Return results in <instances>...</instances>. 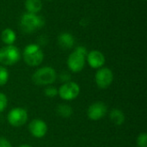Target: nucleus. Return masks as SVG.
Listing matches in <instances>:
<instances>
[{
	"mask_svg": "<svg viewBox=\"0 0 147 147\" xmlns=\"http://www.w3.org/2000/svg\"><path fill=\"white\" fill-rule=\"evenodd\" d=\"M45 25V19L38 14L24 13L20 18V28L26 34L40 29Z\"/></svg>",
	"mask_w": 147,
	"mask_h": 147,
	"instance_id": "nucleus-1",
	"label": "nucleus"
},
{
	"mask_svg": "<svg viewBox=\"0 0 147 147\" xmlns=\"http://www.w3.org/2000/svg\"><path fill=\"white\" fill-rule=\"evenodd\" d=\"M87 53V50L84 47L79 46L76 47L67 59V65L70 71L72 72L81 71L84 67Z\"/></svg>",
	"mask_w": 147,
	"mask_h": 147,
	"instance_id": "nucleus-2",
	"label": "nucleus"
},
{
	"mask_svg": "<svg viewBox=\"0 0 147 147\" xmlns=\"http://www.w3.org/2000/svg\"><path fill=\"white\" fill-rule=\"evenodd\" d=\"M23 59L29 66H37L44 59V53L38 44H28L23 50Z\"/></svg>",
	"mask_w": 147,
	"mask_h": 147,
	"instance_id": "nucleus-3",
	"label": "nucleus"
},
{
	"mask_svg": "<svg viewBox=\"0 0 147 147\" xmlns=\"http://www.w3.org/2000/svg\"><path fill=\"white\" fill-rule=\"evenodd\" d=\"M57 73L55 70L50 66H45L38 69L33 74L32 80L37 85H48L55 82Z\"/></svg>",
	"mask_w": 147,
	"mask_h": 147,
	"instance_id": "nucleus-4",
	"label": "nucleus"
},
{
	"mask_svg": "<svg viewBox=\"0 0 147 147\" xmlns=\"http://www.w3.org/2000/svg\"><path fill=\"white\" fill-rule=\"evenodd\" d=\"M21 59L20 50L14 45H6L0 48V64L13 65Z\"/></svg>",
	"mask_w": 147,
	"mask_h": 147,
	"instance_id": "nucleus-5",
	"label": "nucleus"
},
{
	"mask_svg": "<svg viewBox=\"0 0 147 147\" xmlns=\"http://www.w3.org/2000/svg\"><path fill=\"white\" fill-rule=\"evenodd\" d=\"M114 79L112 71L107 67H101L96 73V83L101 89L109 87Z\"/></svg>",
	"mask_w": 147,
	"mask_h": 147,
	"instance_id": "nucleus-6",
	"label": "nucleus"
},
{
	"mask_svg": "<svg viewBox=\"0 0 147 147\" xmlns=\"http://www.w3.org/2000/svg\"><path fill=\"white\" fill-rule=\"evenodd\" d=\"M80 91V88L77 83L74 82H68L64 84L59 90V94L60 97L64 100L70 101L75 99Z\"/></svg>",
	"mask_w": 147,
	"mask_h": 147,
	"instance_id": "nucleus-7",
	"label": "nucleus"
},
{
	"mask_svg": "<svg viewBox=\"0 0 147 147\" xmlns=\"http://www.w3.org/2000/svg\"><path fill=\"white\" fill-rule=\"evenodd\" d=\"M8 121L13 127H21L24 125L28 120V113L22 108H16L12 109L8 114Z\"/></svg>",
	"mask_w": 147,
	"mask_h": 147,
	"instance_id": "nucleus-8",
	"label": "nucleus"
},
{
	"mask_svg": "<svg viewBox=\"0 0 147 147\" xmlns=\"http://www.w3.org/2000/svg\"><path fill=\"white\" fill-rule=\"evenodd\" d=\"M107 113L106 104L102 102H97L90 106L88 109V116L92 121H98L102 119Z\"/></svg>",
	"mask_w": 147,
	"mask_h": 147,
	"instance_id": "nucleus-9",
	"label": "nucleus"
},
{
	"mask_svg": "<svg viewBox=\"0 0 147 147\" xmlns=\"http://www.w3.org/2000/svg\"><path fill=\"white\" fill-rule=\"evenodd\" d=\"M86 58L90 66L94 69H99L105 64V56L98 50H93L88 53Z\"/></svg>",
	"mask_w": 147,
	"mask_h": 147,
	"instance_id": "nucleus-10",
	"label": "nucleus"
},
{
	"mask_svg": "<svg viewBox=\"0 0 147 147\" xmlns=\"http://www.w3.org/2000/svg\"><path fill=\"white\" fill-rule=\"evenodd\" d=\"M28 129L31 134L35 138H42L47 134V127L43 121L40 119H34L28 125Z\"/></svg>",
	"mask_w": 147,
	"mask_h": 147,
	"instance_id": "nucleus-11",
	"label": "nucleus"
},
{
	"mask_svg": "<svg viewBox=\"0 0 147 147\" xmlns=\"http://www.w3.org/2000/svg\"><path fill=\"white\" fill-rule=\"evenodd\" d=\"M58 44L62 49H71L74 47L75 38L69 32H63L58 36Z\"/></svg>",
	"mask_w": 147,
	"mask_h": 147,
	"instance_id": "nucleus-12",
	"label": "nucleus"
},
{
	"mask_svg": "<svg viewBox=\"0 0 147 147\" xmlns=\"http://www.w3.org/2000/svg\"><path fill=\"white\" fill-rule=\"evenodd\" d=\"M42 0H25V9L28 13L38 14L42 9Z\"/></svg>",
	"mask_w": 147,
	"mask_h": 147,
	"instance_id": "nucleus-13",
	"label": "nucleus"
},
{
	"mask_svg": "<svg viewBox=\"0 0 147 147\" xmlns=\"http://www.w3.org/2000/svg\"><path fill=\"white\" fill-rule=\"evenodd\" d=\"M1 39L5 45H13L16 40V34L11 28H5L1 34Z\"/></svg>",
	"mask_w": 147,
	"mask_h": 147,
	"instance_id": "nucleus-14",
	"label": "nucleus"
},
{
	"mask_svg": "<svg viewBox=\"0 0 147 147\" xmlns=\"http://www.w3.org/2000/svg\"><path fill=\"white\" fill-rule=\"evenodd\" d=\"M109 117L111 121L117 126L121 125L125 121V115L123 112L120 109H113L109 114Z\"/></svg>",
	"mask_w": 147,
	"mask_h": 147,
	"instance_id": "nucleus-15",
	"label": "nucleus"
},
{
	"mask_svg": "<svg viewBox=\"0 0 147 147\" xmlns=\"http://www.w3.org/2000/svg\"><path fill=\"white\" fill-rule=\"evenodd\" d=\"M57 114L64 118H68L72 115V109L67 104H60L57 108Z\"/></svg>",
	"mask_w": 147,
	"mask_h": 147,
	"instance_id": "nucleus-16",
	"label": "nucleus"
},
{
	"mask_svg": "<svg viewBox=\"0 0 147 147\" xmlns=\"http://www.w3.org/2000/svg\"><path fill=\"white\" fill-rule=\"evenodd\" d=\"M9 79V72L8 70L3 67V66H0V86L4 85Z\"/></svg>",
	"mask_w": 147,
	"mask_h": 147,
	"instance_id": "nucleus-17",
	"label": "nucleus"
},
{
	"mask_svg": "<svg viewBox=\"0 0 147 147\" xmlns=\"http://www.w3.org/2000/svg\"><path fill=\"white\" fill-rule=\"evenodd\" d=\"M137 145H138V147H147L146 134L143 133L140 135H139L137 139Z\"/></svg>",
	"mask_w": 147,
	"mask_h": 147,
	"instance_id": "nucleus-18",
	"label": "nucleus"
},
{
	"mask_svg": "<svg viewBox=\"0 0 147 147\" xmlns=\"http://www.w3.org/2000/svg\"><path fill=\"white\" fill-rule=\"evenodd\" d=\"M7 104H8V100L6 96L3 93H0V113L6 109Z\"/></svg>",
	"mask_w": 147,
	"mask_h": 147,
	"instance_id": "nucleus-19",
	"label": "nucleus"
},
{
	"mask_svg": "<svg viewBox=\"0 0 147 147\" xmlns=\"http://www.w3.org/2000/svg\"><path fill=\"white\" fill-rule=\"evenodd\" d=\"M45 94L49 96V97H54L55 96H57L58 94V90L56 88L53 87V86H49L47 88H46L45 90Z\"/></svg>",
	"mask_w": 147,
	"mask_h": 147,
	"instance_id": "nucleus-20",
	"label": "nucleus"
},
{
	"mask_svg": "<svg viewBox=\"0 0 147 147\" xmlns=\"http://www.w3.org/2000/svg\"><path fill=\"white\" fill-rule=\"evenodd\" d=\"M0 147H12L11 144L4 138H0Z\"/></svg>",
	"mask_w": 147,
	"mask_h": 147,
	"instance_id": "nucleus-21",
	"label": "nucleus"
},
{
	"mask_svg": "<svg viewBox=\"0 0 147 147\" xmlns=\"http://www.w3.org/2000/svg\"><path fill=\"white\" fill-rule=\"evenodd\" d=\"M60 78H61V80L62 81H67V80H69V78H70V76H69V74L68 73H66V72H63V73H61V75H60Z\"/></svg>",
	"mask_w": 147,
	"mask_h": 147,
	"instance_id": "nucleus-22",
	"label": "nucleus"
},
{
	"mask_svg": "<svg viewBox=\"0 0 147 147\" xmlns=\"http://www.w3.org/2000/svg\"><path fill=\"white\" fill-rule=\"evenodd\" d=\"M19 147H32L31 146H28V145H22V146H20Z\"/></svg>",
	"mask_w": 147,
	"mask_h": 147,
	"instance_id": "nucleus-23",
	"label": "nucleus"
},
{
	"mask_svg": "<svg viewBox=\"0 0 147 147\" xmlns=\"http://www.w3.org/2000/svg\"><path fill=\"white\" fill-rule=\"evenodd\" d=\"M45 1H53V0H45Z\"/></svg>",
	"mask_w": 147,
	"mask_h": 147,
	"instance_id": "nucleus-24",
	"label": "nucleus"
},
{
	"mask_svg": "<svg viewBox=\"0 0 147 147\" xmlns=\"http://www.w3.org/2000/svg\"><path fill=\"white\" fill-rule=\"evenodd\" d=\"M142 1H146V0H142Z\"/></svg>",
	"mask_w": 147,
	"mask_h": 147,
	"instance_id": "nucleus-25",
	"label": "nucleus"
}]
</instances>
